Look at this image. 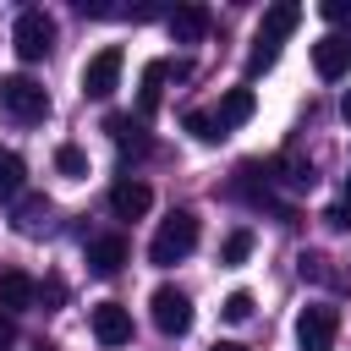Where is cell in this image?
Here are the masks:
<instances>
[{
    "label": "cell",
    "instance_id": "cell-1",
    "mask_svg": "<svg viewBox=\"0 0 351 351\" xmlns=\"http://www.w3.org/2000/svg\"><path fill=\"white\" fill-rule=\"evenodd\" d=\"M296 22H302V5H296V0L269 5V11H263V22H258V38H252V55H247V71L274 66V55H280V44L296 33Z\"/></svg>",
    "mask_w": 351,
    "mask_h": 351
},
{
    "label": "cell",
    "instance_id": "cell-2",
    "mask_svg": "<svg viewBox=\"0 0 351 351\" xmlns=\"http://www.w3.org/2000/svg\"><path fill=\"white\" fill-rule=\"evenodd\" d=\"M192 247H197V214H192V208H176V214H170V219L154 230L148 258H154L159 269H170V263H181Z\"/></svg>",
    "mask_w": 351,
    "mask_h": 351
},
{
    "label": "cell",
    "instance_id": "cell-3",
    "mask_svg": "<svg viewBox=\"0 0 351 351\" xmlns=\"http://www.w3.org/2000/svg\"><path fill=\"white\" fill-rule=\"evenodd\" d=\"M0 110H11L16 121H44L49 115V93H44V82H33V77H22V71H11V77H0Z\"/></svg>",
    "mask_w": 351,
    "mask_h": 351
},
{
    "label": "cell",
    "instance_id": "cell-4",
    "mask_svg": "<svg viewBox=\"0 0 351 351\" xmlns=\"http://www.w3.org/2000/svg\"><path fill=\"white\" fill-rule=\"evenodd\" d=\"M335 335H340V313L329 302L302 307V318H296V346L302 351H335Z\"/></svg>",
    "mask_w": 351,
    "mask_h": 351
},
{
    "label": "cell",
    "instance_id": "cell-5",
    "mask_svg": "<svg viewBox=\"0 0 351 351\" xmlns=\"http://www.w3.org/2000/svg\"><path fill=\"white\" fill-rule=\"evenodd\" d=\"M11 44H16L22 60H44V55L55 49V22H49L44 11H22L16 27H11Z\"/></svg>",
    "mask_w": 351,
    "mask_h": 351
},
{
    "label": "cell",
    "instance_id": "cell-6",
    "mask_svg": "<svg viewBox=\"0 0 351 351\" xmlns=\"http://www.w3.org/2000/svg\"><path fill=\"white\" fill-rule=\"evenodd\" d=\"M148 307H154V329H159V335H186V329H192V296H186V291L159 285V291L148 296Z\"/></svg>",
    "mask_w": 351,
    "mask_h": 351
},
{
    "label": "cell",
    "instance_id": "cell-7",
    "mask_svg": "<svg viewBox=\"0 0 351 351\" xmlns=\"http://www.w3.org/2000/svg\"><path fill=\"white\" fill-rule=\"evenodd\" d=\"M115 82H121V49H115V44H104V49L82 66V93H88V99H110V93H115Z\"/></svg>",
    "mask_w": 351,
    "mask_h": 351
},
{
    "label": "cell",
    "instance_id": "cell-8",
    "mask_svg": "<svg viewBox=\"0 0 351 351\" xmlns=\"http://www.w3.org/2000/svg\"><path fill=\"white\" fill-rule=\"evenodd\" d=\"M313 66H318V77H324V82H340V77L351 71V38L324 33V38L313 44Z\"/></svg>",
    "mask_w": 351,
    "mask_h": 351
},
{
    "label": "cell",
    "instance_id": "cell-9",
    "mask_svg": "<svg viewBox=\"0 0 351 351\" xmlns=\"http://www.w3.org/2000/svg\"><path fill=\"white\" fill-rule=\"evenodd\" d=\"M93 335H99V346H126L132 340V313L121 302H99L93 307Z\"/></svg>",
    "mask_w": 351,
    "mask_h": 351
},
{
    "label": "cell",
    "instance_id": "cell-10",
    "mask_svg": "<svg viewBox=\"0 0 351 351\" xmlns=\"http://www.w3.org/2000/svg\"><path fill=\"white\" fill-rule=\"evenodd\" d=\"M110 208H115V219H143V214L154 208V192H148L143 181H132V176H126V181H115V186H110Z\"/></svg>",
    "mask_w": 351,
    "mask_h": 351
},
{
    "label": "cell",
    "instance_id": "cell-11",
    "mask_svg": "<svg viewBox=\"0 0 351 351\" xmlns=\"http://www.w3.org/2000/svg\"><path fill=\"white\" fill-rule=\"evenodd\" d=\"M252 110H258L252 88H225V93H219V104H214V121H219V132H230V126L252 121Z\"/></svg>",
    "mask_w": 351,
    "mask_h": 351
},
{
    "label": "cell",
    "instance_id": "cell-12",
    "mask_svg": "<svg viewBox=\"0 0 351 351\" xmlns=\"http://www.w3.org/2000/svg\"><path fill=\"white\" fill-rule=\"evenodd\" d=\"M33 296H38L33 274H22V269H5V274H0V313H5V318L22 313V307H33Z\"/></svg>",
    "mask_w": 351,
    "mask_h": 351
},
{
    "label": "cell",
    "instance_id": "cell-13",
    "mask_svg": "<svg viewBox=\"0 0 351 351\" xmlns=\"http://www.w3.org/2000/svg\"><path fill=\"white\" fill-rule=\"evenodd\" d=\"M49 214H55V203L33 192V197H22V203H16V214H11V225H16L22 236H44V230H49Z\"/></svg>",
    "mask_w": 351,
    "mask_h": 351
},
{
    "label": "cell",
    "instance_id": "cell-14",
    "mask_svg": "<svg viewBox=\"0 0 351 351\" xmlns=\"http://www.w3.org/2000/svg\"><path fill=\"white\" fill-rule=\"evenodd\" d=\"M121 263H126V241H121V236H99V241H88V269H93V274L110 280Z\"/></svg>",
    "mask_w": 351,
    "mask_h": 351
},
{
    "label": "cell",
    "instance_id": "cell-15",
    "mask_svg": "<svg viewBox=\"0 0 351 351\" xmlns=\"http://www.w3.org/2000/svg\"><path fill=\"white\" fill-rule=\"evenodd\" d=\"M208 33V11L203 5H181V11H170V38L176 44H197Z\"/></svg>",
    "mask_w": 351,
    "mask_h": 351
},
{
    "label": "cell",
    "instance_id": "cell-16",
    "mask_svg": "<svg viewBox=\"0 0 351 351\" xmlns=\"http://www.w3.org/2000/svg\"><path fill=\"white\" fill-rule=\"evenodd\" d=\"M104 132L115 137V148H121V154H148V132H143L132 115H110V121H104Z\"/></svg>",
    "mask_w": 351,
    "mask_h": 351
},
{
    "label": "cell",
    "instance_id": "cell-17",
    "mask_svg": "<svg viewBox=\"0 0 351 351\" xmlns=\"http://www.w3.org/2000/svg\"><path fill=\"white\" fill-rule=\"evenodd\" d=\"M165 77H170V60H148V66H143V88H137V110H143V115L159 110V88H165Z\"/></svg>",
    "mask_w": 351,
    "mask_h": 351
},
{
    "label": "cell",
    "instance_id": "cell-18",
    "mask_svg": "<svg viewBox=\"0 0 351 351\" xmlns=\"http://www.w3.org/2000/svg\"><path fill=\"white\" fill-rule=\"evenodd\" d=\"M22 181H27V165H22L11 148H0V203L22 197Z\"/></svg>",
    "mask_w": 351,
    "mask_h": 351
},
{
    "label": "cell",
    "instance_id": "cell-19",
    "mask_svg": "<svg viewBox=\"0 0 351 351\" xmlns=\"http://www.w3.org/2000/svg\"><path fill=\"white\" fill-rule=\"evenodd\" d=\"M197 143H219L225 132H219V121H214V110H186V121H181Z\"/></svg>",
    "mask_w": 351,
    "mask_h": 351
},
{
    "label": "cell",
    "instance_id": "cell-20",
    "mask_svg": "<svg viewBox=\"0 0 351 351\" xmlns=\"http://www.w3.org/2000/svg\"><path fill=\"white\" fill-rule=\"evenodd\" d=\"M247 252H252V230H230V236H225V247H219V263H225V269H236V263H247Z\"/></svg>",
    "mask_w": 351,
    "mask_h": 351
},
{
    "label": "cell",
    "instance_id": "cell-21",
    "mask_svg": "<svg viewBox=\"0 0 351 351\" xmlns=\"http://www.w3.org/2000/svg\"><path fill=\"white\" fill-rule=\"evenodd\" d=\"M55 170H60V176H88V154H82L77 143H60V148H55Z\"/></svg>",
    "mask_w": 351,
    "mask_h": 351
},
{
    "label": "cell",
    "instance_id": "cell-22",
    "mask_svg": "<svg viewBox=\"0 0 351 351\" xmlns=\"http://www.w3.org/2000/svg\"><path fill=\"white\" fill-rule=\"evenodd\" d=\"M219 313H225V318H230V324H247V318H252V296H247V291H230V296H225V307H219Z\"/></svg>",
    "mask_w": 351,
    "mask_h": 351
},
{
    "label": "cell",
    "instance_id": "cell-23",
    "mask_svg": "<svg viewBox=\"0 0 351 351\" xmlns=\"http://www.w3.org/2000/svg\"><path fill=\"white\" fill-rule=\"evenodd\" d=\"M318 11H324V22H335V27H351V0H324Z\"/></svg>",
    "mask_w": 351,
    "mask_h": 351
},
{
    "label": "cell",
    "instance_id": "cell-24",
    "mask_svg": "<svg viewBox=\"0 0 351 351\" xmlns=\"http://www.w3.org/2000/svg\"><path fill=\"white\" fill-rule=\"evenodd\" d=\"M329 219H335L340 230H351V181H346V192H340V203L329 208Z\"/></svg>",
    "mask_w": 351,
    "mask_h": 351
},
{
    "label": "cell",
    "instance_id": "cell-25",
    "mask_svg": "<svg viewBox=\"0 0 351 351\" xmlns=\"http://www.w3.org/2000/svg\"><path fill=\"white\" fill-rule=\"evenodd\" d=\"M11 346H16V324L0 313V351H11Z\"/></svg>",
    "mask_w": 351,
    "mask_h": 351
},
{
    "label": "cell",
    "instance_id": "cell-26",
    "mask_svg": "<svg viewBox=\"0 0 351 351\" xmlns=\"http://www.w3.org/2000/svg\"><path fill=\"white\" fill-rule=\"evenodd\" d=\"M214 351H247V346H241V340H219Z\"/></svg>",
    "mask_w": 351,
    "mask_h": 351
},
{
    "label": "cell",
    "instance_id": "cell-27",
    "mask_svg": "<svg viewBox=\"0 0 351 351\" xmlns=\"http://www.w3.org/2000/svg\"><path fill=\"white\" fill-rule=\"evenodd\" d=\"M340 115H346V121H351V88H346V99H340Z\"/></svg>",
    "mask_w": 351,
    "mask_h": 351
}]
</instances>
